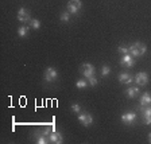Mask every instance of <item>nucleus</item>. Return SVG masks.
<instances>
[{
	"label": "nucleus",
	"mask_w": 151,
	"mask_h": 144,
	"mask_svg": "<svg viewBox=\"0 0 151 144\" xmlns=\"http://www.w3.org/2000/svg\"><path fill=\"white\" fill-rule=\"evenodd\" d=\"M142 113H143V117H151V105L142 107Z\"/></svg>",
	"instance_id": "16"
},
{
	"label": "nucleus",
	"mask_w": 151,
	"mask_h": 144,
	"mask_svg": "<svg viewBox=\"0 0 151 144\" xmlns=\"http://www.w3.org/2000/svg\"><path fill=\"white\" fill-rule=\"evenodd\" d=\"M37 143L38 144H47V143H50V140H49V136L47 135H39L37 136Z\"/></svg>",
	"instance_id": "15"
},
{
	"label": "nucleus",
	"mask_w": 151,
	"mask_h": 144,
	"mask_svg": "<svg viewBox=\"0 0 151 144\" xmlns=\"http://www.w3.org/2000/svg\"><path fill=\"white\" fill-rule=\"evenodd\" d=\"M143 124H146V125H151V117H143Z\"/></svg>",
	"instance_id": "24"
},
{
	"label": "nucleus",
	"mask_w": 151,
	"mask_h": 144,
	"mask_svg": "<svg viewBox=\"0 0 151 144\" xmlns=\"http://www.w3.org/2000/svg\"><path fill=\"white\" fill-rule=\"evenodd\" d=\"M146 50H147L146 44L145 43H140V42H135V43L132 44V46L128 47L129 54H131L134 58H135V57H142L143 54L146 53Z\"/></svg>",
	"instance_id": "1"
},
{
	"label": "nucleus",
	"mask_w": 151,
	"mask_h": 144,
	"mask_svg": "<svg viewBox=\"0 0 151 144\" xmlns=\"http://www.w3.org/2000/svg\"><path fill=\"white\" fill-rule=\"evenodd\" d=\"M72 110L74 113H80V110H81V107H80L78 104H73V105H72Z\"/></svg>",
	"instance_id": "23"
},
{
	"label": "nucleus",
	"mask_w": 151,
	"mask_h": 144,
	"mask_svg": "<svg viewBox=\"0 0 151 144\" xmlns=\"http://www.w3.org/2000/svg\"><path fill=\"white\" fill-rule=\"evenodd\" d=\"M88 84L91 85V86H96V85H97V78H96V77H89L88 78Z\"/></svg>",
	"instance_id": "22"
},
{
	"label": "nucleus",
	"mask_w": 151,
	"mask_h": 144,
	"mask_svg": "<svg viewBox=\"0 0 151 144\" xmlns=\"http://www.w3.org/2000/svg\"><path fill=\"white\" fill-rule=\"evenodd\" d=\"M18 20L22 23H27L31 20V16H30V12H28L26 8H20L18 12Z\"/></svg>",
	"instance_id": "9"
},
{
	"label": "nucleus",
	"mask_w": 151,
	"mask_h": 144,
	"mask_svg": "<svg viewBox=\"0 0 151 144\" xmlns=\"http://www.w3.org/2000/svg\"><path fill=\"white\" fill-rule=\"evenodd\" d=\"M80 72L84 77L89 78V77H93L94 73H96V69H94V66L91 65V63H82L81 67H80Z\"/></svg>",
	"instance_id": "2"
},
{
	"label": "nucleus",
	"mask_w": 151,
	"mask_h": 144,
	"mask_svg": "<svg viewBox=\"0 0 151 144\" xmlns=\"http://www.w3.org/2000/svg\"><path fill=\"white\" fill-rule=\"evenodd\" d=\"M78 121L84 127H89L93 123V117H92L91 113H81V115H78Z\"/></svg>",
	"instance_id": "7"
},
{
	"label": "nucleus",
	"mask_w": 151,
	"mask_h": 144,
	"mask_svg": "<svg viewBox=\"0 0 151 144\" xmlns=\"http://www.w3.org/2000/svg\"><path fill=\"white\" fill-rule=\"evenodd\" d=\"M49 140H50V143H53V144H61V143H63L62 135H61L60 132H57V131H53L50 135H49Z\"/></svg>",
	"instance_id": "10"
},
{
	"label": "nucleus",
	"mask_w": 151,
	"mask_h": 144,
	"mask_svg": "<svg viewBox=\"0 0 151 144\" xmlns=\"http://www.w3.org/2000/svg\"><path fill=\"white\" fill-rule=\"evenodd\" d=\"M135 82L138 86H145L148 84V74L145 72H140L135 75Z\"/></svg>",
	"instance_id": "6"
},
{
	"label": "nucleus",
	"mask_w": 151,
	"mask_h": 144,
	"mask_svg": "<svg viewBox=\"0 0 151 144\" xmlns=\"http://www.w3.org/2000/svg\"><path fill=\"white\" fill-rule=\"evenodd\" d=\"M30 26H31L32 28H35V30H37V28L41 27V22H39L38 19H31V20H30Z\"/></svg>",
	"instance_id": "20"
},
{
	"label": "nucleus",
	"mask_w": 151,
	"mask_h": 144,
	"mask_svg": "<svg viewBox=\"0 0 151 144\" xmlns=\"http://www.w3.org/2000/svg\"><path fill=\"white\" fill-rule=\"evenodd\" d=\"M148 105H151V94L146 92L140 97V107H148Z\"/></svg>",
	"instance_id": "12"
},
{
	"label": "nucleus",
	"mask_w": 151,
	"mask_h": 144,
	"mask_svg": "<svg viewBox=\"0 0 151 144\" xmlns=\"http://www.w3.org/2000/svg\"><path fill=\"white\" fill-rule=\"evenodd\" d=\"M43 78H45V81H46V82L57 81V78H58V72H57L54 67H47L46 72H45Z\"/></svg>",
	"instance_id": "3"
},
{
	"label": "nucleus",
	"mask_w": 151,
	"mask_h": 144,
	"mask_svg": "<svg viewBox=\"0 0 151 144\" xmlns=\"http://www.w3.org/2000/svg\"><path fill=\"white\" fill-rule=\"evenodd\" d=\"M148 141H150V143H151V132H150V133H148Z\"/></svg>",
	"instance_id": "25"
},
{
	"label": "nucleus",
	"mask_w": 151,
	"mask_h": 144,
	"mask_svg": "<svg viewBox=\"0 0 151 144\" xmlns=\"http://www.w3.org/2000/svg\"><path fill=\"white\" fill-rule=\"evenodd\" d=\"M69 20H70V12H69V11H65V12L61 14V22L68 23Z\"/></svg>",
	"instance_id": "18"
},
{
	"label": "nucleus",
	"mask_w": 151,
	"mask_h": 144,
	"mask_svg": "<svg viewBox=\"0 0 151 144\" xmlns=\"http://www.w3.org/2000/svg\"><path fill=\"white\" fill-rule=\"evenodd\" d=\"M126 94L129 98H135L139 94V88L138 86H129V88L126 90Z\"/></svg>",
	"instance_id": "13"
},
{
	"label": "nucleus",
	"mask_w": 151,
	"mask_h": 144,
	"mask_svg": "<svg viewBox=\"0 0 151 144\" xmlns=\"http://www.w3.org/2000/svg\"><path fill=\"white\" fill-rule=\"evenodd\" d=\"M82 7V1L81 0H69L68 1V11L70 14H77Z\"/></svg>",
	"instance_id": "4"
},
{
	"label": "nucleus",
	"mask_w": 151,
	"mask_h": 144,
	"mask_svg": "<svg viewBox=\"0 0 151 144\" xmlns=\"http://www.w3.org/2000/svg\"><path fill=\"white\" fill-rule=\"evenodd\" d=\"M117 51H119L120 54H129V51H128V47H124V46H119L117 47Z\"/></svg>",
	"instance_id": "21"
},
{
	"label": "nucleus",
	"mask_w": 151,
	"mask_h": 144,
	"mask_svg": "<svg viewBox=\"0 0 151 144\" xmlns=\"http://www.w3.org/2000/svg\"><path fill=\"white\" fill-rule=\"evenodd\" d=\"M120 120L122 123L127 124V125H132L136 120V113L135 112H127V113H123L122 116H120Z\"/></svg>",
	"instance_id": "5"
},
{
	"label": "nucleus",
	"mask_w": 151,
	"mask_h": 144,
	"mask_svg": "<svg viewBox=\"0 0 151 144\" xmlns=\"http://www.w3.org/2000/svg\"><path fill=\"white\" fill-rule=\"evenodd\" d=\"M28 30L30 28L27 27V26H20L19 27V30H18V35L20 38H24V37H27V34H28Z\"/></svg>",
	"instance_id": "14"
},
{
	"label": "nucleus",
	"mask_w": 151,
	"mask_h": 144,
	"mask_svg": "<svg viewBox=\"0 0 151 144\" xmlns=\"http://www.w3.org/2000/svg\"><path fill=\"white\" fill-rule=\"evenodd\" d=\"M109 73H111V67H109V66L104 65L103 67H101V75H103V77H107Z\"/></svg>",
	"instance_id": "19"
},
{
	"label": "nucleus",
	"mask_w": 151,
	"mask_h": 144,
	"mask_svg": "<svg viewBox=\"0 0 151 144\" xmlns=\"http://www.w3.org/2000/svg\"><path fill=\"white\" fill-rule=\"evenodd\" d=\"M76 86H77V89H85L88 86V82L85 81V80H78V81L76 82Z\"/></svg>",
	"instance_id": "17"
},
{
	"label": "nucleus",
	"mask_w": 151,
	"mask_h": 144,
	"mask_svg": "<svg viewBox=\"0 0 151 144\" xmlns=\"http://www.w3.org/2000/svg\"><path fill=\"white\" fill-rule=\"evenodd\" d=\"M120 63H122L124 67H132L135 65V58L131 55V54H124L120 59Z\"/></svg>",
	"instance_id": "8"
},
{
	"label": "nucleus",
	"mask_w": 151,
	"mask_h": 144,
	"mask_svg": "<svg viewBox=\"0 0 151 144\" xmlns=\"http://www.w3.org/2000/svg\"><path fill=\"white\" fill-rule=\"evenodd\" d=\"M119 81L122 82V84L131 85L132 82L135 81V78H134V77H132L131 74H128V73H122V74L119 75Z\"/></svg>",
	"instance_id": "11"
}]
</instances>
